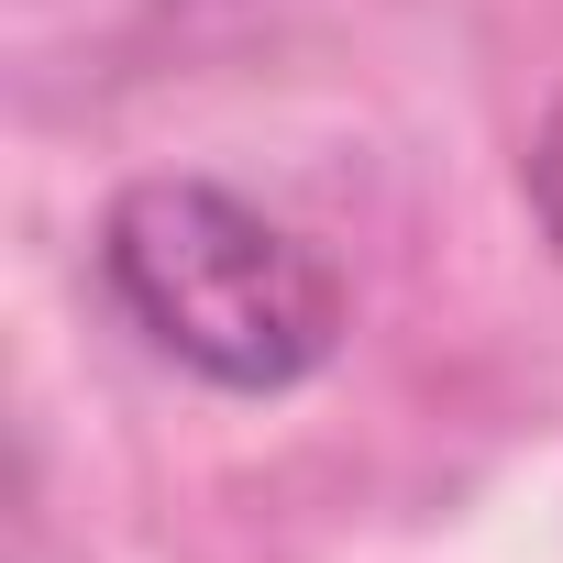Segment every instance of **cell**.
Wrapping results in <instances>:
<instances>
[{
    "instance_id": "1",
    "label": "cell",
    "mask_w": 563,
    "mask_h": 563,
    "mask_svg": "<svg viewBox=\"0 0 563 563\" xmlns=\"http://www.w3.org/2000/svg\"><path fill=\"white\" fill-rule=\"evenodd\" d=\"M89 265H100L111 321L155 365H177L221 398H288L354 332L343 265L299 221H276L265 199H243L221 177H133L100 210Z\"/></svg>"
}]
</instances>
